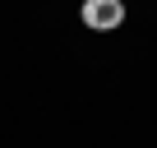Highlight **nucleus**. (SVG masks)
Masks as SVG:
<instances>
[{"instance_id": "nucleus-1", "label": "nucleus", "mask_w": 157, "mask_h": 148, "mask_svg": "<svg viewBox=\"0 0 157 148\" xmlns=\"http://www.w3.org/2000/svg\"><path fill=\"white\" fill-rule=\"evenodd\" d=\"M125 23V0H83V28L116 33Z\"/></svg>"}]
</instances>
